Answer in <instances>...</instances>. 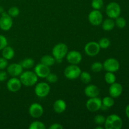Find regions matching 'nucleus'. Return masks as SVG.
Listing matches in <instances>:
<instances>
[{"label":"nucleus","mask_w":129,"mask_h":129,"mask_svg":"<svg viewBox=\"0 0 129 129\" xmlns=\"http://www.w3.org/2000/svg\"><path fill=\"white\" fill-rule=\"evenodd\" d=\"M15 56V50L10 46H6L2 50V57L6 60H11Z\"/></svg>","instance_id":"20"},{"label":"nucleus","mask_w":129,"mask_h":129,"mask_svg":"<svg viewBox=\"0 0 129 129\" xmlns=\"http://www.w3.org/2000/svg\"><path fill=\"white\" fill-rule=\"evenodd\" d=\"M102 105H105V107H107V108H111L112 107H113L115 104V101L113 98H112V96H106L104 97L103 98V100H102Z\"/></svg>","instance_id":"25"},{"label":"nucleus","mask_w":129,"mask_h":129,"mask_svg":"<svg viewBox=\"0 0 129 129\" xmlns=\"http://www.w3.org/2000/svg\"><path fill=\"white\" fill-rule=\"evenodd\" d=\"M0 89H1V86H0Z\"/></svg>","instance_id":"42"},{"label":"nucleus","mask_w":129,"mask_h":129,"mask_svg":"<svg viewBox=\"0 0 129 129\" xmlns=\"http://www.w3.org/2000/svg\"><path fill=\"white\" fill-rule=\"evenodd\" d=\"M106 13L110 18L116 19L121 13L120 6L116 2L110 3L106 7Z\"/></svg>","instance_id":"5"},{"label":"nucleus","mask_w":129,"mask_h":129,"mask_svg":"<svg viewBox=\"0 0 129 129\" xmlns=\"http://www.w3.org/2000/svg\"><path fill=\"white\" fill-rule=\"evenodd\" d=\"M22 84L20 81V79L17 77H12L10 78L7 82L6 86L8 89L11 92H17L21 89V87Z\"/></svg>","instance_id":"15"},{"label":"nucleus","mask_w":129,"mask_h":129,"mask_svg":"<svg viewBox=\"0 0 129 129\" xmlns=\"http://www.w3.org/2000/svg\"><path fill=\"white\" fill-rule=\"evenodd\" d=\"M103 69L107 72L115 73L120 68V63L114 58H108L103 63Z\"/></svg>","instance_id":"9"},{"label":"nucleus","mask_w":129,"mask_h":129,"mask_svg":"<svg viewBox=\"0 0 129 129\" xmlns=\"http://www.w3.org/2000/svg\"><path fill=\"white\" fill-rule=\"evenodd\" d=\"M103 0H92L91 6L93 10H100L103 6Z\"/></svg>","instance_id":"30"},{"label":"nucleus","mask_w":129,"mask_h":129,"mask_svg":"<svg viewBox=\"0 0 129 129\" xmlns=\"http://www.w3.org/2000/svg\"><path fill=\"white\" fill-rule=\"evenodd\" d=\"M8 78V73L4 70H0V82L5 81Z\"/></svg>","instance_id":"37"},{"label":"nucleus","mask_w":129,"mask_h":129,"mask_svg":"<svg viewBox=\"0 0 129 129\" xmlns=\"http://www.w3.org/2000/svg\"><path fill=\"white\" fill-rule=\"evenodd\" d=\"M106 118L102 115H97L94 118V122L98 125H102L105 122Z\"/></svg>","instance_id":"33"},{"label":"nucleus","mask_w":129,"mask_h":129,"mask_svg":"<svg viewBox=\"0 0 129 129\" xmlns=\"http://www.w3.org/2000/svg\"><path fill=\"white\" fill-rule=\"evenodd\" d=\"M55 62H56V60L55 58L52 55H44L42 57L41 59H40V63L49 67L52 66L53 65H54Z\"/></svg>","instance_id":"22"},{"label":"nucleus","mask_w":129,"mask_h":129,"mask_svg":"<svg viewBox=\"0 0 129 129\" xmlns=\"http://www.w3.org/2000/svg\"><path fill=\"white\" fill-rule=\"evenodd\" d=\"M8 45V40L5 36L0 35V50H2L4 48Z\"/></svg>","instance_id":"35"},{"label":"nucleus","mask_w":129,"mask_h":129,"mask_svg":"<svg viewBox=\"0 0 129 129\" xmlns=\"http://www.w3.org/2000/svg\"><path fill=\"white\" fill-rule=\"evenodd\" d=\"M67 107L66 103L64 100L61 99L57 100L53 105V109L57 113H62L66 110Z\"/></svg>","instance_id":"19"},{"label":"nucleus","mask_w":129,"mask_h":129,"mask_svg":"<svg viewBox=\"0 0 129 129\" xmlns=\"http://www.w3.org/2000/svg\"><path fill=\"white\" fill-rule=\"evenodd\" d=\"M108 91H109L110 95L112 98H118L122 94V91H123V88L120 83L115 82L113 84H110Z\"/></svg>","instance_id":"17"},{"label":"nucleus","mask_w":129,"mask_h":129,"mask_svg":"<svg viewBox=\"0 0 129 129\" xmlns=\"http://www.w3.org/2000/svg\"><path fill=\"white\" fill-rule=\"evenodd\" d=\"M28 112L31 117L34 118H39L42 116L44 113V108L39 103H34L29 107Z\"/></svg>","instance_id":"12"},{"label":"nucleus","mask_w":129,"mask_h":129,"mask_svg":"<svg viewBox=\"0 0 129 129\" xmlns=\"http://www.w3.org/2000/svg\"><path fill=\"white\" fill-rule=\"evenodd\" d=\"M102 105V99L97 96L94 98H89V99L86 102V107L89 112H95L100 110Z\"/></svg>","instance_id":"11"},{"label":"nucleus","mask_w":129,"mask_h":129,"mask_svg":"<svg viewBox=\"0 0 129 129\" xmlns=\"http://www.w3.org/2000/svg\"><path fill=\"white\" fill-rule=\"evenodd\" d=\"M50 67L47 66L42 63L37 64L34 68V72L38 78H45L47 76L48 74L50 73Z\"/></svg>","instance_id":"16"},{"label":"nucleus","mask_w":129,"mask_h":129,"mask_svg":"<svg viewBox=\"0 0 129 129\" xmlns=\"http://www.w3.org/2000/svg\"><path fill=\"white\" fill-rule=\"evenodd\" d=\"M95 128H96V129H103V127H101L100 125H99V126H98V127H96Z\"/></svg>","instance_id":"40"},{"label":"nucleus","mask_w":129,"mask_h":129,"mask_svg":"<svg viewBox=\"0 0 129 129\" xmlns=\"http://www.w3.org/2000/svg\"><path fill=\"white\" fill-rule=\"evenodd\" d=\"M100 49V47L96 42H89L84 46V52L86 54L90 57H94L98 55Z\"/></svg>","instance_id":"7"},{"label":"nucleus","mask_w":129,"mask_h":129,"mask_svg":"<svg viewBox=\"0 0 129 129\" xmlns=\"http://www.w3.org/2000/svg\"><path fill=\"white\" fill-rule=\"evenodd\" d=\"M66 59L70 64L78 65L81 62L82 57L81 54L76 50H71L68 52L66 55Z\"/></svg>","instance_id":"13"},{"label":"nucleus","mask_w":129,"mask_h":129,"mask_svg":"<svg viewBox=\"0 0 129 129\" xmlns=\"http://www.w3.org/2000/svg\"><path fill=\"white\" fill-rule=\"evenodd\" d=\"M45 78H46V80L47 81V82L50 83H55L58 80V76H57V74L51 73H49Z\"/></svg>","instance_id":"34"},{"label":"nucleus","mask_w":129,"mask_h":129,"mask_svg":"<svg viewBox=\"0 0 129 129\" xmlns=\"http://www.w3.org/2000/svg\"><path fill=\"white\" fill-rule=\"evenodd\" d=\"M3 12H4L3 9L2 7H1V6H0V13H2Z\"/></svg>","instance_id":"41"},{"label":"nucleus","mask_w":129,"mask_h":129,"mask_svg":"<svg viewBox=\"0 0 129 129\" xmlns=\"http://www.w3.org/2000/svg\"><path fill=\"white\" fill-rule=\"evenodd\" d=\"M79 78H80L81 81L84 84H88L91 81V76L90 74L87 71H81Z\"/></svg>","instance_id":"24"},{"label":"nucleus","mask_w":129,"mask_h":129,"mask_svg":"<svg viewBox=\"0 0 129 129\" xmlns=\"http://www.w3.org/2000/svg\"><path fill=\"white\" fill-rule=\"evenodd\" d=\"M8 66V60L4 57H0V70H4Z\"/></svg>","instance_id":"36"},{"label":"nucleus","mask_w":129,"mask_h":129,"mask_svg":"<svg viewBox=\"0 0 129 129\" xmlns=\"http://www.w3.org/2000/svg\"><path fill=\"white\" fill-rule=\"evenodd\" d=\"M102 28L105 31H111L114 28L115 26V23L113 21V19L108 18L105 19V20L102 23Z\"/></svg>","instance_id":"21"},{"label":"nucleus","mask_w":129,"mask_h":129,"mask_svg":"<svg viewBox=\"0 0 129 129\" xmlns=\"http://www.w3.org/2000/svg\"><path fill=\"white\" fill-rule=\"evenodd\" d=\"M12 17L8 14V13L3 12L0 17V28L3 31H8L13 26Z\"/></svg>","instance_id":"8"},{"label":"nucleus","mask_w":129,"mask_h":129,"mask_svg":"<svg viewBox=\"0 0 129 129\" xmlns=\"http://www.w3.org/2000/svg\"><path fill=\"white\" fill-rule=\"evenodd\" d=\"M81 70L78 65L70 64L64 69V74L66 78L70 80H74L79 78Z\"/></svg>","instance_id":"4"},{"label":"nucleus","mask_w":129,"mask_h":129,"mask_svg":"<svg viewBox=\"0 0 129 129\" xmlns=\"http://www.w3.org/2000/svg\"><path fill=\"white\" fill-rule=\"evenodd\" d=\"M63 128H64V127L61 124L57 123H53L49 127L50 129H62Z\"/></svg>","instance_id":"38"},{"label":"nucleus","mask_w":129,"mask_h":129,"mask_svg":"<svg viewBox=\"0 0 129 129\" xmlns=\"http://www.w3.org/2000/svg\"><path fill=\"white\" fill-rule=\"evenodd\" d=\"M125 113L127 117L129 118V104L127 106V107L125 108Z\"/></svg>","instance_id":"39"},{"label":"nucleus","mask_w":129,"mask_h":129,"mask_svg":"<svg viewBox=\"0 0 129 129\" xmlns=\"http://www.w3.org/2000/svg\"><path fill=\"white\" fill-rule=\"evenodd\" d=\"M103 16L100 10H93L88 15V21L93 26H98L103 21Z\"/></svg>","instance_id":"10"},{"label":"nucleus","mask_w":129,"mask_h":129,"mask_svg":"<svg viewBox=\"0 0 129 129\" xmlns=\"http://www.w3.org/2000/svg\"><path fill=\"white\" fill-rule=\"evenodd\" d=\"M91 69L94 73H99L103 69V64L100 62H94L91 66Z\"/></svg>","instance_id":"28"},{"label":"nucleus","mask_w":129,"mask_h":129,"mask_svg":"<svg viewBox=\"0 0 129 129\" xmlns=\"http://www.w3.org/2000/svg\"><path fill=\"white\" fill-rule=\"evenodd\" d=\"M84 94L88 98H94L98 96L100 93L99 88L94 84H88L84 88Z\"/></svg>","instance_id":"18"},{"label":"nucleus","mask_w":129,"mask_h":129,"mask_svg":"<svg viewBox=\"0 0 129 129\" xmlns=\"http://www.w3.org/2000/svg\"><path fill=\"white\" fill-rule=\"evenodd\" d=\"M8 74L12 77L20 76V74L23 71V68H22L20 64L18 63H13L8 66L6 68Z\"/></svg>","instance_id":"14"},{"label":"nucleus","mask_w":129,"mask_h":129,"mask_svg":"<svg viewBox=\"0 0 129 129\" xmlns=\"http://www.w3.org/2000/svg\"><path fill=\"white\" fill-rule=\"evenodd\" d=\"M68 52V47L67 45L64 43H59L53 47L52 54L56 61H60L66 56Z\"/></svg>","instance_id":"3"},{"label":"nucleus","mask_w":129,"mask_h":129,"mask_svg":"<svg viewBox=\"0 0 129 129\" xmlns=\"http://www.w3.org/2000/svg\"><path fill=\"white\" fill-rule=\"evenodd\" d=\"M105 80L106 83L108 84H113V83L116 81V76L115 74L112 72H107L105 74Z\"/></svg>","instance_id":"26"},{"label":"nucleus","mask_w":129,"mask_h":129,"mask_svg":"<svg viewBox=\"0 0 129 129\" xmlns=\"http://www.w3.org/2000/svg\"><path fill=\"white\" fill-rule=\"evenodd\" d=\"M20 65L23 69H29L32 68L35 65V61L31 58H26L20 62Z\"/></svg>","instance_id":"23"},{"label":"nucleus","mask_w":129,"mask_h":129,"mask_svg":"<svg viewBox=\"0 0 129 129\" xmlns=\"http://www.w3.org/2000/svg\"><path fill=\"white\" fill-rule=\"evenodd\" d=\"M7 13L11 17H16L20 14V10L16 6H12L9 9Z\"/></svg>","instance_id":"32"},{"label":"nucleus","mask_w":129,"mask_h":129,"mask_svg":"<svg viewBox=\"0 0 129 129\" xmlns=\"http://www.w3.org/2000/svg\"><path fill=\"white\" fill-rule=\"evenodd\" d=\"M115 23V25H117V27L119 28H123L126 26V23H127L124 18L121 17L120 16L116 18Z\"/></svg>","instance_id":"31"},{"label":"nucleus","mask_w":129,"mask_h":129,"mask_svg":"<svg viewBox=\"0 0 129 129\" xmlns=\"http://www.w3.org/2000/svg\"><path fill=\"white\" fill-rule=\"evenodd\" d=\"M98 43L101 49H108L110 45V40L108 38H102Z\"/></svg>","instance_id":"29"},{"label":"nucleus","mask_w":129,"mask_h":129,"mask_svg":"<svg viewBox=\"0 0 129 129\" xmlns=\"http://www.w3.org/2000/svg\"><path fill=\"white\" fill-rule=\"evenodd\" d=\"M50 91V86L45 82L37 83L35 87V93L39 98H45L49 95Z\"/></svg>","instance_id":"6"},{"label":"nucleus","mask_w":129,"mask_h":129,"mask_svg":"<svg viewBox=\"0 0 129 129\" xmlns=\"http://www.w3.org/2000/svg\"><path fill=\"white\" fill-rule=\"evenodd\" d=\"M20 80L21 84L25 86H33L35 85L38 81V76L35 72L31 71H23L20 76Z\"/></svg>","instance_id":"1"},{"label":"nucleus","mask_w":129,"mask_h":129,"mask_svg":"<svg viewBox=\"0 0 129 129\" xmlns=\"http://www.w3.org/2000/svg\"><path fill=\"white\" fill-rule=\"evenodd\" d=\"M104 124L106 129H120L123 125V122L119 116L112 114L106 118Z\"/></svg>","instance_id":"2"},{"label":"nucleus","mask_w":129,"mask_h":129,"mask_svg":"<svg viewBox=\"0 0 129 129\" xmlns=\"http://www.w3.org/2000/svg\"><path fill=\"white\" fill-rule=\"evenodd\" d=\"M29 129H45V124L40 121H34L29 126Z\"/></svg>","instance_id":"27"}]
</instances>
